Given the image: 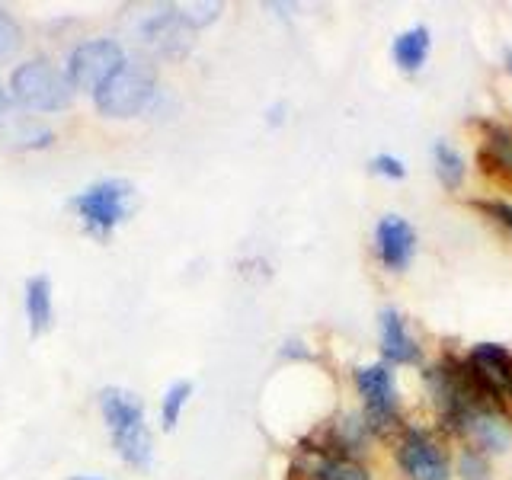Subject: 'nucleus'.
I'll use <instances>...</instances> for the list:
<instances>
[{"label":"nucleus","instance_id":"obj_3","mask_svg":"<svg viewBox=\"0 0 512 480\" xmlns=\"http://www.w3.org/2000/svg\"><path fill=\"white\" fill-rule=\"evenodd\" d=\"M154 96V77L144 64L125 61L122 68L106 77L100 87L93 90V103L103 116L112 119H132L151 103Z\"/></svg>","mask_w":512,"mask_h":480},{"label":"nucleus","instance_id":"obj_22","mask_svg":"<svg viewBox=\"0 0 512 480\" xmlns=\"http://www.w3.org/2000/svg\"><path fill=\"white\" fill-rule=\"evenodd\" d=\"M71 480H103V477H87V474H77V477H71Z\"/></svg>","mask_w":512,"mask_h":480},{"label":"nucleus","instance_id":"obj_1","mask_svg":"<svg viewBox=\"0 0 512 480\" xmlns=\"http://www.w3.org/2000/svg\"><path fill=\"white\" fill-rule=\"evenodd\" d=\"M100 407H103V420L112 436V445H116L122 461L144 471L154 458V442H151L148 423H144V404L132 391L106 388L100 394Z\"/></svg>","mask_w":512,"mask_h":480},{"label":"nucleus","instance_id":"obj_13","mask_svg":"<svg viewBox=\"0 0 512 480\" xmlns=\"http://www.w3.org/2000/svg\"><path fill=\"white\" fill-rule=\"evenodd\" d=\"M26 317H29L32 336H39L52 327V282L45 276H32L26 282Z\"/></svg>","mask_w":512,"mask_h":480},{"label":"nucleus","instance_id":"obj_9","mask_svg":"<svg viewBox=\"0 0 512 480\" xmlns=\"http://www.w3.org/2000/svg\"><path fill=\"white\" fill-rule=\"evenodd\" d=\"M375 253L388 272H404L416 256V231L407 218L384 215L375 224Z\"/></svg>","mask_w":512,"mask_h":480},{"label":"nucleus","instance_id":"obj_16","mask_svg":"<svg viewBox=\"0 0 512 480\" xmlns=\"http://www.w3.org/2000/svg\"><path fill=\"white\" fill-rule=\"evenodd\" d=\"M189 394H192L189 381L170 384V391L164 394V400H160V423H164V429H173L176 423H180V416L189 404Z\"/></svg>","mask_w":512,"mask_h":480},{"label":"nucleus","instance_id":"obj_15","mask_svg":"<svg viewBox=\"0 0 512 480\" xmlns=\"http://www.w3.org/2000/svg\"><path fill=\"white\" fill-rule=\"evenodd\" d=\"M484 160L500 173H512V135L500 125H487Z\"/></svg>","mask_w":512,"mask_h":480},{"label":"nucleus","instance_id":"obj_10","mask_svg":"<svg viewBox=\"0 0 512 480\" xmlns=\"http://www.w3.org/2000/svg\"><path fill=\"white\" fill-rule=\"evenodd\" d=\"M378 330H381V356L391 365H416L423 359V349L416 343V336L410 333L400 311L384 308L378 314Z\"/></svg>","mask_w":512,"mask_h":480},{"label":"nucleus","instance_id":"obj_20","mask_svg":"<svg viewBox=\"0 0 512 480\" xmlns=\"http://www.w3.org/2000/svg\"><path fill=\"white\" fill-rule=\"evenodd\" d=\"M480 208H484L490 218H496L512 234V205L509 202H480Z\"/></svg>","mask_w":512,"mask_h":480},{"label":"nucleus","instance_id":"obj_8","mask_svg":"<svg viewBox=\"0 0 512 480\" xmlns=\"http://www.w3.org/2000/svg\"><path fill=\"white\" fill-rule=\"evenodd\" d=\"M125 64V52L112 39L80 42L68 61V80L77 90H96L106 77H112Z\"/></svg>","mask_w":512,"mask_h":480},{"label":"nucleus","instance_id":"obj_14","mask_svg":"<svg viewBox=\"0 0 512 480\" xmlns=\"http://www.w3.org/2000/svg\"><path fill=\"white\" fill-rule=\"evenodd\" d=\"M432 164H436V176L445 189H458L464 183V157L458 148H452L448 141H436V148H432Z\"/></svg>","mask_w":512,"mask_h":480},{"label":"nucleus","instance_id":"obj_18","mask_svg":"<svg viewBox=\"0 0 512 480\" xmlns=\"http://www.w3.org/2000/svg\"><path fill=\"white\" fill-rule=\"evenodd\" d=\"M20 45H23L20 26H16V20L7 10H0V61L13 58L16 52H20Z\"/></svg>","mask_w":512,"mask_h":480},{"label":"nucleus","instance_id":"obj_6","mask_svg":"<svg viewBox=\"0 0 512 480\" xmlns=\"http://www.w3.org/2000/svg\"><path fill=\"white\" fill-rule=\"evenodd\" d=\"M132 196H135V189L125 180H103V183H93L90 189L80 192L74 199V208H77L80 221H84L93 234L106 237L112 228H119V224L128 218Z\"/></svg>","mask_w":512,"mask_h":480},{"label":"nucleus","instance_id":"obj_19","mask_svg":"<svg viewBox=\"0 0 512 480\" xmlns=\"http://www.w3.org/2000/svg\"><path fill=\"white\" fill-rule=\"evenodd\" d=\"M372 170L381 173V176H388V180H404V176H407L404 160L394 157V154H375L372 157Z\"/></svg>","mask_w":512,"mask_h":480},{"label":"nucleus","instance_id":"obj_11","mask_svg":"<svg viewBox=\"0 0 512 480\" xmlns=\"http://www.w3.org/2000/svg\"><path fill=\"white\" fill-rule=\"evenodd\" d=\"M304 480H372L359 458H346L336 452H314L301 464Z\"/></svg>","mask_w":512,"mask_h":480},{"label":"nucleus","instance_id":"obj_2","mask_svg":"<svg viewBox=\"0 0 512 480\" xmlns=\"http://www.w3.org/2000/svg\"><path fill=\"white\" fill-rule=\"evenodd\" d=\"M13 100L23 103L32 112H58L68 109L74 100V87L64 71H58L52 61L36 58L26 61L10 77Z\"/></svg>","mask_w":512,"mask_h":480},{"label":"nucleus","instance_id":"obj_12","mask_svg":"<svg viewBox=\"0 0 512 480\" xmlns=\"http://www.w3.org/2000/svg\"><path fill=\"white\" fill-rule=\"evenodd\" d=\"M429 48H432V39H429V29L426 26H413L407 32H400L391 45V55L397 61L400 71H420L426 58H429Z\"/></svg>","mask_w":512,"mask_h":480},{"label":"nucleus","instance_id":"obj_5","mask_svg":"<svg viewBox=\"0 0 512 480\" xmlns=\"http://www.w3.org/2000/svg\"><path fill=\"white\" fill-rule=\"evenodd\" d=\"M394 461L407 480H452L455 474L445 448L432 439L426 429H416V426L400 429Z\"/></svg>","mask_w":512,"mask_h":480},{"label":"nucleus","instance_id":"obj_4","mask_svg":"<svg viewBox=\"0 0 512 480\" xmlns=\"http://www.w3.org/2000/svg\"><path fill=\"white\" fill-rule=\"evenodd\" d=\"M356 391L362 397L365 407V426L372 436H388V432L400 429L397 423V378L391 372V365L372 362L356 368Z\"/></svg>","mask_w":512,"mask_h":480},{"label":"nucleus","instance_id":"obj_17","mask_svg":"<svg viewBox=\"0 0 512 480\" xmlns=\"http://www.w3.org/2000/svg\"><path fill=\"white\" fill-rule=\"evenodd\" d=\"M455 474H458V480H493L490 461H487V455H480L477 448H464V452L458 455Z\"/></svg>","mask_w":512,"mask_h":480},{"label":"nucleus","instance_id":"obj_7","mask_svg":"<svg viewBox=\"0 0 512 480\" xmlns=\"http://www.w3.org/2000/svg\"><path fill=\"white\" fill-rule=\"evenodd\" d=\"M455 436H464L480 455H506L512 452V420L500 404H477L461 416L452 429Z\"/></svg>","mask_w":512,"mask_h":480},{"label":"nucleus","instance_id":"obj_21","mask_svg":"<svg viewBox=\"0 0 512 480\" xmlns=\"http://www.w3.org/2000/svg\"><path fill=\"white\" fill-rule=\"evenodd\" d=\"M7 116V93H4V87H0V119Z\"/></svg>","mask_w":512,"mask_h":480}]
</instances>
